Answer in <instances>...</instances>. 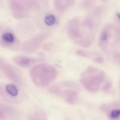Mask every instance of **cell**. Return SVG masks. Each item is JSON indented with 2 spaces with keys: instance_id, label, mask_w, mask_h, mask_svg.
Returning a JSON list of instances; mask_svg holds the SVG:
<instances>
[{
  "instance_id": "obj_9",
  "label": "cell",
  "mask_w": 120,
  "mask_h": 120,
  "mask_svg": "<svg viewBox=\"0 0 120 120\" xmlns=\"http://www.w3.org/2000/svg\"><path fill=\"white\" fill-rule=\"evenodd\" d=\"M67 34L71 40H77L83 36L81 31L80 22L77 18H73L69 21L66 26Z\"/></svg>"
},
{
  "instance_id": "obj_14",
  "label": "cell",
  "mask_w": 120,
  "mask_h": 120,
  "mask_svg": "<svg viewBox=\"0 0 120 120\" xmlns=\"http://www.w3.org/2000/svg\"><path fill=\"white\" fill-rule=\"evenodd\" d=\"M60 96L66 103L70 105H75L78 103L79 95L78 92L75 89H67L62 90Z\"/></svg>"
},
{
  "instance_id": "obj_15",
  "label": "cell",
  "mask_w": 120,
  "mask_h": 120,
  "mask_svg": "<svg viewBox=\"0 0 120 120\" xmlns=\"http://www.w3.org/2000/svg\"><path fill=\"white\" fill-rule=\"evenodd\" d=\"M75 0H54V7L57 12L63 13L71 8Z\"/></svg>"
},
{
  "instance_id": "obj_6",
  "label": "cell",
  "mask_w": 120,
  "mask_h": 120,
  "mask_svg": "<svg viewBox=\"0 0 120 120\" xmlns=\"http://www.w3.org/2000/svg\"><path fill=\"white\" fill-rule=\"evenodd\" d=\"M107 80V75L104 71L100 70L96 74L81 75L80 83L86 90L94 93L98 91Z\"/></svg>"
},
{
  "instance_id": "obj_31",
  "label": "cell",
  "mask_w": 120,
  "mask_h": 120,
  "mask_svg": "<svg viewBox=\"0 0 120 120\" xmlns=\"http://www.w3.org/2000/svg\"><path fill=\"white\" fill-rule=\"evenodd\" d=\"M90 1V0H83V1Z\"/></svg>"
},
{
  "instance_id": "obj_30",
  "label": "cell",
  "mask_w": 120,
  "mask_h": 120,
  "mask_svg": "<svg viewBox=\"0 0 120 120\" xmlns=\"http://www.w3.org/2000/svg\"><path fill=\"white\" fill-rule=\"evenodd\" d=\"M119 88H120V84H119Z\"/></svg>"
},
{
  "instance_id": "obj_13",
  "label": "cell",
  "mask_w": 120,
  "mask_h": 120,
  "mask_svg": "<svg viewBox=\"0 0 120 120\" xmlns=\"http://www.w3.org/2000/svg\"><path fill=\"white\" fill-rule=\"evenodd\" d=\"M76 54L78 56L82 57L89 58L97 64H103L104 62V59L100 53L97 51H84L82 49H77Z\"/></svg>"
},
{
  "instance_id": "obj_17",
  "label": "cell",
  "mask_w": 120,
  "mask_h": 120,
  "mask_svg": "<svg viewBox=\"0 0 120 120\" xmlns=\"http://www.w3.org/2000/svg\"><path fill=\"white\" fill-rule=\"evenodd\" d=\"M18 32L22 36H29L35 31V27L29 22H22L18 26Z\"/></svg>"
},
{
  "instance_id": "obj_10",
  "label": "cell",
  "mask_w": 120,
  "mask_h": 120,
  "mask_svg": "<svg viewBox=\"0 0 120 120\" xmlns=\"http://www.w3.org/2000/svg\"><path fill=\"white\" fill-rule=\"evenodd\" d=\"M101 111L106 114L110 120H120V104L114 102L103 104L100 107Z\"/></svg>"
},
{
  "instance_id": "obj_26",
  "label": "cell",
  "mask_w": 120,
  "mask_h": 120,
  "mask_svg": "<svg viewBox=\"0 0 120 120\" xmlns=\"http://www.w3.org/2000/svg\"><path fill=\"white\" fill-rule=\"evenodd\" d=\"M7 114H8L7 112H6L5 110L0 108V120L5 119L6 118H7Z\"/></svg>"
},
{
  "instance_id": "obj_7",
  "label": "cell",
  "mask_w": 120,
  "mask_h": 120,
  "mask_svg": "<svg viewBox=\"0 0 120 120\" xmlns=\"http://www.w3.org/2000/svg\"><path fill=\"white\" fill-rule=\"evenodd\" d=\"M0 71L12 83L18 85H23L24 83L22 72L2 57H0Z\"/></svg>"
},
{
  "instance_id": "obj_23",
  "label": "cell",
  "mask_w": 120,
  "mask_h": 120,
  "mask_svg": "<svg viewBox=\"0 0 120 120\" xmlns=\"http://www.w3.org/2000/svg\"><path fill=\"white\" fill-rule=\"evenodd\" d=\"M94 5V2L93 0L87 1H83L82 3V7L84 9H89V8H92Z\"/></svg>"
},
{
  "instance_id": "obj_2",
  "label": "cell",
  "mask_w": 120,
  "mask_h": 120,
  "mask_svg": "<svg viewBox=\"0 0 120 120\" xmlns=\"http://www.w3.org/2000/svg\"><path fill=\"white\" fill-rule=\"evenodd\" d=\"M25 97V94L18 85L14 83H0V100L9 104H18Z\"/></svg>"
},
{
  "instance_id": "obj_27",
  "label": "cell",
  "mask_w": 120,
  "mask_h": 120,
  "mask_svg": "<svg viewBox=\"0 0 120 120\" xmlns=\"http://www.w3.org/2000/svg\"><path fill=\"white\" fill-rule=\"evenodd\" d=\"M114 31L117 36L118 37H120V25H115L114 27Z\"/></svg>"
},
{
  "instance_id": "obj_3",
  "label": "cell",
  "mask_w": 120,
  "mask_h": 120,
  "mask_svg": "<svg viewBox=\"0 0 120 120\" xmlns=\"http://www.w3.org/2000/svg\"><path fill=\"white\" fill-rule=\"evenodd\" d=\"M38 0H8V7L15 19L29 17L32 11L36 9Z\"/></svg>"
},
{
  "instance_id": "obj_4",
  "label": "cell",
  "mask_w": 120,
  "mask_h": 120,
  "mask_svg": "<svg viewBox=\"0 0 120 120\" xmlns=\"http://www.w3.org/2000/svg\"><path fill=\"white\" fill-rule=\"evenodd\" d=\"M104 9L105 8L103 5L95 8L84 19L81 26L87 34L86 36L94 38L97 29L100 24L101 16Z\"/></svg>"
},
{
  "instance_id": "obj_16",
  "label": "cell",
  "mask_w": 120,
  "mask_h": 120,
  "mask_svg": "<svg viewBox=\"0 0 120 120\" xmlns=\"http://www.w3.org/2000/svg\"><path fill=\"white\" fill-rule=\"evenodd\" d=\"M42 24L48 28H55L59 23L58 18L55 14L48 12L45 14L42 20Z\"/></svg>"
},
{
  "instance_id": "obj_20",
  "label": "cell",
  "mask_w": 120,
  "mask_h": 120,
  "mask_svg": "<svg viewBox=\"0 0 120 120\" xmlns=\"http://www.w3.org/2000/svg\"><path fill=\"white\" fill-rule=\"evenodd\" d=\"M0 108L5 110L9 114H13L15 112L14 111V109L12 108V106L9 105L8 104L5 103V102H2L1 101H0Z\"/></svg>"
},
{
  "instance_id": "obj_1",
  "label": "cell",
  "mask_w": 120,
  "mask_h": 120,
  "mask_svg": "<svg viewBox=\"0 0 120 120\" xmlns=\"http://www.w3.org/2000/svg\"><path fill=\"white\" fill-rule=\"evenodd\" d=\"M59 75L53 65L47 63L38 64L30 69L32 81L36 87L44 88L52 83Z\"/></svg>"
},
{
  "instance_id": "obj_22",
  "label": "cell",
  "mask_w": 120,
  "mask_h": 120,
  "mask_svg": "<svg viewBox=\"0 0 120 120\" xmlns=\"http://www.w3.org/2000/svg\"><path fill=\"white\" fill-rule=\"evenodd\" d=\"M49 91L52 94H55L56 95H60L62 90H61L59 86L57 85H53L52 87L49 88Z\"/></svg>"
},
{
  "instance_id": "obj_5",
  "label": "cell",
  "mask_w": 120,
  "mask_h": 120,
  "mask_svg": "<svg viewBox=\"0 0 120 120\" xmlns=\"http://www.w3.org/2000/svg\"><path fill=\"white\" fill-rule=\"evenodd\" d=\"M0 45L9 50L16 51L21 48V42L13 29L0 24Z\"/></svg>"
},
{
  "instance_id": "obj_18",
  "label": "cell",
  "mask_w": 120,
  "mask_h": 120,
  "mask_svg": "<svg viewBox=\"0 0 120 120\" xmlns=\"http://www.w3.org/2000/svg\"><path fill=\"white\" fill-rule=\"evenodd\" d=\"M28 120H48L47 115L44 111L36 110L30 113L27 118Z\"/></svg>"
},
{
  "instance_id": "obj_24",
  "label": "cell",
  "mask_w": 120,
  "mask_h": 120,
  "mask_svg": "<svg viewBox=\"0 0 120 120\" xmlns=\"http://www.w3.org/2000/svg\"><path fill=\"white\" fill-rule=\"evenodd\" d=\"M112 57L118 64H120V50L114 49L112 51Z\"/></svg>"
},
{
  "instance_id": "obj_32",
  "label": "cell",
  "mask_w": 120,
  "mask_h": 120,
  "mask_svg": "<svg viewBox=\"0 0 120 120\" xmlns=\"http://www.w3.org/2000/svg\"><path fill=\"white\" fill-rule=\"evenodd\" d=\"M0 77H1V74H0Z\"/></svg>"
},
{
  "instance_id": "obj_19",
  "label": "cell",
  "mask_w": 120,
  "mask_h": 120,
  "mask_svg": "<svg viewBox=\"0 0 120 120\" xmlns=\"http://www.w3.org/2000/svg\"><path fill=\"white\" fill-rule=\"evenodd\" d=\"M94 38L87 36H83L79 40H76L75 43L78 45L84 48H87L92 45Z\"/></svg>"
},
{
  "instance_id": "obj_12",
  "label": "cell",
  "mask_w": 120,
  "mask_h": 120,
  "mask_svg": "<svg viewBox=\"0 0 120 120\" xmlns=\"http://www.w3.org/2000/svg\"><path fill=\"white\" fill-rule=\"evenodd\" d=\"M43 59L38 57H32L26 55H18L12 58V61L16 65L23 68H28L34 67L38 62L42 61Z\"/></svg>"
},
{
  "instance_id": "obj_29",
  "label": "cell",
  "mask_w": 120,
  "mask_h": 120,
  "mask_svg": "<svg viewBox=\"0 0 120 120\" xmlns=\"http://www.w3.org/2000/svg\"><path fill=\"white\" fill-rule=\"evenodd\" d=\"M99 1H102V2H107L109 0H99Z\"/></svg>"
},
{
  "instance_id": "obj_11",
  "label": "cell",
  "mask_w": 120,
  "mask_h": 120,
  "mask_svg": "<svg viewBox=\"0 0 120 120\" xmlns=\"http://www.w3.org/2000/svg\"><path fill=\"white\" fill-rule=\"evenodd\" d=\"M113 27L111 24H108L102 28L98 40V46L102 51L106 52L109 47V40L112 34Z\"/></svg>"
},
{
  "instance_id": "obj_21",
  "label": "cell",
  "mask_w": 120,
  "mask_h": 120,
  "mask_svg": "<svg viewBox=\"0 0 120 120\" xmlns=\"http://www.w3.org/2000/svg\"><path fill=\"white\" fill-rule=\"evenodd\" d=\"M100 71V70H99V69L96 68V67H93V66H89V67H87V68L82 73V75H91V74H96V73Z\"/></svg>"
},
{
  "instance_id": "obj_8",
  "label": "cell",
  "mask_w": 120,
  "mask_h": 120,
  "mask_svg": "<svg viewBox=\"0 0 120 120\" xmlns=\"http://www.w3.org/2000/svg\"><path fill=\"white\" fill-rule=\"evenodd\" d=\"M50 35V33L46 31L39 32L30 38L24 41L21 44L20 49L23 52L28 54L34 52L40 48L43 41Z\"/></svg>"
},
{
  "instance_id": "obj_25",
  "label": "cell",
  "mask_w": 120,
  "mask_h": 120,
  "mask_svg": "<svg viewBox=\"0 0 120 120\" xmlns=\"http://www.w3.org/2000/svg\"><path fill=\"white\" fill-rule=\"evenodd\" d=\"M111 87H112V85H111V82L110 81H107L105 83L103 84V85L102 86V89H103L104 92H107L109 91L111 89Z\"/></svg>"
},
{
  "instance_id": "obj_28",
  "label": "cell",
  "mask_w": 120,
  "mask_h": 120,
  "mask_svg": "<svg viewBox=\"0 0 120 120\" xmlns=\"http://www.w3.org/2000/svg\"><path fill=\"white\" fill-rule=\"evenodd\" d=\"M116 15H117V18H118V19H119L120 20V13H117V14H116Z\"/></svg>"
}]
</instances>
